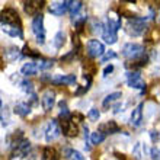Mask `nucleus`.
<instances>
[{"label":"nucleus","mask_w":160,"mask_h":160,"mask_svg":"<svg viewBox=\"0 0 160 160\" xmlns=\"http://www.w3.org/2000/svg\"><path fill=\"white\" fill-rule=\"evenodd\" d=\"M103 25V28H102V38L105 39L106 44H109V45H112V44H115L117 42V39H118V35H117V32H118V29L121 28V18L117 16V18H108L105 21V23H102Z\"/></svg>","instance_id":"f257e3e1"},{"label":"nucleus","mask_w":160,"mask_h":160,"mask_svg":"<svg viewBox=\"0 0 160 160\" xmlns=\"http://www.w3.org/2000/svg\"><path fill=\"white\" fill-rule=\"evenodd\" d=\"M0 23L22 28V19L19 16V13L16 12V9L13 8H6L0 12Z\"/></svg>","instance_id":"f03ea898"},{"label":"nucleus","mask_w":160,"mask_h":160,"mask_svg":"<svg viewBox=\"0 0 160 160\" xmlns=\"http://www.w3.org/2000/svg\"><path fill=\"white\" fill-rule=\"evenodd\" d=\"M127 32L131 35V37H140V35H143L147 29V25H146V19L144 18H132L128 21L127 23Z\"/></svg>","instance_id":"7ed1b4c3"},{"label":"nucleus","mask_w":160,"mask_h":160,"mask_svg":"<svg viewBox=\"0 0 160 160\" xmlns=\"http://www.w3.org/2000/svg\"><path fill=\"white\" fill-rule=\"evenodd\" d=\"M31 28H32V32L35 35V39L39 45L45 44V28H44V16L41 13L34 16L32 19V23H31Z\"/></svg>","instance_id":"20e7f679"},{"label":"nucleus","mask_w":160,"mask_h":160,"mask_svg":"<svg viewBox=\"0 0 160 160\" xmlns=\"http://www.w3.org/2000/svg\"><path fill=\"white\" fill-rule=\"evenodd\" d=\"M121 54L124 55L125 58H128V61H130V60L138 58V57H141L143 54H146V51H144L143 45L135 44V42H128V44H125V45L122 47Z\"/></svg>","instance_id":"39448f33"},{"label":"nucleus","mask_w":160,"mask_h":160,"mask_svg":"<svg viewBox=\"0 0 160 160\" xmlns=\"http://www.w3.org/2000/svg\"><path fill=\"white\" fill-rule=\"evenodd\" d=\"M60 124V130L66 137H76L77 132H79V128L74 122L72 121L70 117H66V118H60L58 121Z\"/></svg>","instance_id":"423d86ee"},{"label":"nucleus","mask_w":160,"mask_h":160,"mask_svg":"<svg viewBox=\"0 0 160 160\" xmlns=\"http://www.w3.org/2000/svg\"><path fill=\"white\" fill-rule=\"evenodd\" d=\"M127 84L132 89H141V92H146V82L138 72H128L127 73Z\"/></svg>","instance_id":"0eeeda50"},{"label":"nucleus","mask_w":160,"mask_h":160,"mask_svg":"<svg viewBox=\"0 0 160 160\" xmlns=\"http://www.w3.org/2000/svg\"><path fill=\"white\" fill-rule=\"evenodd\" d=\"M61 135V130H60V124H58V119H51L48 122V125L45 128V140L47 143H51V141H54L57 140Z\"/></svg>","instance_id":"6e6552de"},{"label":"nucleus","mask_w":160,"mask_h":160,"mask_svg":"<svg viewBox=\"0 0 160 160\" xmlns=\"http://www.w3.org/2000/svg\"><path fill=\"white\" fill-rule=\"evenodd\" d=\"M86 48H88V55L90 58H98L105 52V45L99 39H89Z\"/></svg>","instance_id":"1a4fd4ad"},{"label":"nucleus","mask_w":160,"mask_h":160,"mask_svg":"<svg viewBox=\"0 0 160 160\" xmlns=\"http://www.w3.org/2000/svg\"><path fill=\"white\" fill-rule=\"evenodd\" d=\"M55 105V92L52 89H45L41 95V106L45 112L52 111Z\"/></svg>","instance_id":"9d476101"},{"label":"nucleus","mask_w":160,"mask_h":160,"mask_svg":"<svg viewBox=\"0 0 160 160\" xmlns=\"http://www.w3.org/2000/svg\"><path fill=\"white\" fill-rule=\"evenodd\" d=\"M31 152V143L28 141L26 138L21 140L18 144L13 146V150H12V159L13 157H25L28 156V153Z\"/></svg>","instance_id":"9b49d317"},{"label":"nucleus","mask_w":160,"mask_h":160,"mask_svg":"<svg viewBox=\"0 0 160 160\" xmlns=\"http://www.w3.org/2000/svg\"><path fill=\"white\" fill-rule=\"evenodd\" d=\"M44 4H45L44 0H29L23 3V9L28 16H37L39 15V10L44 8Z\"/></svg>","instance_id":"f8f14e48"},{"label":"nucleus","mask_w":160,"mask_h":160,"mask_svg":"<svg viewBox=\"0 0 160 160\" xmlns=\"http://www.w3.org/2000/svg\"><path fill=\"white\" fill-rule=\"evenodd\" d=\"M48 10L54 16H63L64 13L68 10V0H64V2H51L50 6H48Z\"/></svg>","instance_id":"ddd939ff"},{"label":"nucleus","mask_w":160,"mask_h":160,"mask_svg":"<svg viewBox=\"0 0 160 160\" xmlns=\"http://www.w3.org/2000/svg\"><path fill=\"white\" fill-rule=\"evenodd\" d=\"M77 82V77L74 74H58L51 79V83L57 86H72Z\"/></svg>","instance_id":"4468645a"},{"label":"nucleus","mask_w":160,"mask_h":160,"mask_svg":"<svg viewBox=\"0 0 160 160\" xmlns=\"http://www.w3.org/2000/svg\"><path fill=\"white\" fill-rule=\"evenodd\" d=\"M147 61H148L147 54H143L141 57H138V58H134V60H130V61H127V63H125V67L130 68L131 72H137V68L144 67V66L147 64Z\"/></svg>","instance_id":"2eb2a0df"},{"label":"nucleus","mask_w":160,"mask_h":160,"mask_svg":"<svg viewBox=\"0 0 160 160\" xmlns=\"http://www.w3.org/2000/svg\"><path fill=\"white\" fill-rule=\"evenodd\" d=\"M3 55L9 63H15V61H18V60H21L22 57H23V55H22V51L19 50L18 47H9V48H6Z\"/></svg>","instance_id":"dca6fc26"},{"label":"nucleus","mask_w":160,"mask_h":160,"mask_svg":"<svg viewBox=\"0 0 160 160\" xmlns=\"http://www.w3.org/2000/svg\"><path fill=\"white\" fill-rule=\"evenodd\" d=\"M2 31H3L6 35L12 37V38L23 39V31H22V28H18V26H13V25H4V23H2Z\"/></svg>","instance_id":"f3484780"},{"label":"nucleus","mask_w":160,"mask_h":160,"mask_svg":"<svg viewBox=\"0 0 160 160\" xmlns=\"http://www.w3.org/2000/svg\"><path fill=\"white\" fill-rule=\"evenodd\" d=\"M119 130H121V127L117 124L115 121H108V122H103V124H101L99 125V130L102 134H115V132H119Z\"/></svg>","instance_id":"a211bd4d"},{"label":"nucleus","mask_w":160,"mask_h":160,"mask_svg":"<svg viewBox=\"0 0 160 160\" xmlns=\"http://www.w3.org/2000/svg\"><path fill=\"white\" fill-rule=\"evenodd\" d=\"M143 124V103H138L132 112H131V125L140 127Z\"/></svg>","instance_id":"6ab92c4d"},{"label":"nucleus","mask_w":160,"mask_h":160,"mask_svg":"<svg viewBox=\"0 0 160 160\" xmlns=\"http://www.w3.org/2000/svg\"><path fill=\"white\" fill-rule=\"evenodd\" d=\"M13 112L19 117H28L31 114V105L28 102H18L13 108Z\"/></svg>","instance_id":"aec40b11"},{"label":"nucleus","mask_w":160,"mask_h":160,"mask_svg":"<svg viewBox=\"0 0 160 160\" xmlns=\"http://www.w3.org/2000/svg\"><path fill=\"white\" fill-rule=\"evenodd\" d=\"M38 67L35 66L34 61H29V63H25L23 66H22L21 68V73H22V76H25V77H29V76H35V74H38Z\"/></svg>","instance_id":"412c9836"},{"label":"nucleus","mask_w":160,"mask_h":160,"mask_svg":"<svg viewBox=\"0 0 160 160\" xmlns=\"http://www.w3.org/2000/svg\"><path fill=\"white\" fill-rule=\"evenodd\" d=\"M121 98H122V93L121 92H112V93H109V95H108V96L103 99V102H102L103 109H108V108H111V106H112V103H114V102H118Z\"/></svg>","instance_id":"4be33fe9"},{"label":"nucleus","mask_w":160,"mask_h":160,"mask_svg":"<svg viewBox=\"0 0 160 160\" xmlns=\"http://www.w3.org/2000/svg\"><path fill=\"white\" fill-rule=\"evenodd\" d=\"M60 156L57 150L52 147H44L42 148V154H41V160H58Z\"/></svg>","instance_id":"5701e85b"},{"label":"nucleus","mask_w":160,"mask_h":160,"mask_svg":"<svg viewBox=\"0 0 160 160\" xmlns=\"http://www.w3.org/2000/svg\"><path fill=\"white\" fill-rule=\"evenodd\" d=\"M63 156L67 157L68 160H84L83 154H82L79 150H74V148H64Z\"/></svg>","instance_id":"b1692460"},{"label":"nucleus","mask_w":160,"mask_h":160,"mask_svg":"<svg viewBox=\"0 0 160 160\" xmlns=\"http://www.w3.org/2000/svg\"><path fill=\"white\" fill-rule=\"evenodd\" d=\"M35 66L38 67V70H48V68H51L54 66V61L50 58H41V57H39V58L35 61Z\"/></svg>","instance_id":"393cba45"},{"label":"nucleus","mask_w":160,"mask_h":160,"mask_svg":"<svg viewBox=\"0 0 160 160\" xmlns=\"http://www.w3.org/2000/svg\"><path fill=\"white\" fill-rule=\"evenodd\" d=\"M66 44V34H64L63 31H58L57 34H55L54 39H52V45L55 48H61V47Z\"/></svg>","instance_id":"a878e982"},{"label":"nucleus","mask_w":160,"mask_h":160,"mask_svg":"<svg viewBox=\"0 0 160 160\" xmlns=\"http://www.w3.org/2000/svg\"><path fill=\"white\" fill-rule=\"evenodd\" d=\"M105 138H106V135L102 134L101 131H98V130L95 131V132H92V134H90V143L95 144V146L103 143V141H105Z\"/></svg>","instance_id":"bb28decb"},{"label":"nucleus","mask_w":160,"mask_h":160,"mask_svg":"<svg viewBox=\"0 0 160 160\" xmlns=\"http://www.w3.org/2000/svg\"><path fill=\"white\" fill-rule=\"evenodd\" d=\"M83 8V2H80V0H76V2H68V12L72 13L73 16L74 15H79L80 9Z\"/></svg>","instance_id":"cd10ccee"},{"label":"nucleus","mask_w":160,"mask_h":160,"mask_svg":"<svg viewBox=\"0 0 160 160\" xmlns=\"http://www.w3.org/2000/svg\"><path fill=\"white\" fill-rule=\"evenodd\" d=\"M19 84H21L22 90H23L25 93H28V95L34 93V83H32L31 80H21V82H19Z\"/></svg>","instance_id":"c85d7f7f"},{"label":"nucleus","mask_w":160,"mask_h":160,"mask_svg":"<svg viewBox=\"0 0 160 160\" xmlns=\"http://www.w3.org/2000/svg\"><path fill=\"white\" fill-rule=\"evenodd\" d=\"M102 28H103V25L98 19H92L90 21V31L93 34H102Z\"/></svg>","instance_id":"c756f323"},{"label":"nucleus","mask_w":160,"mask_h":160,"mask_svg":"<svg viewBox=\"0 0 160 160\" xmlns=\"http://www.w3.org/2000/svg\"><path fill=\"white\" fill-rule=\"evenodd\" d=\"M83 67L86 68V74H89V76H93L98 70V66L95 63H92V61H86L83 64Z\"/></svg>","instance_id":"7c9ffc66"},{"label":"nucleus","mask_w":160,"mask_h":160,"mask_svg":"<svg viewBox=\"0 0 160 160\" xmlns=\"http://www.w3.org/2000/svg\"><path fill=\"white\" fill-rule=\"evenodd\" d=\"M88 118L90 119V121H93V122L99 121V118H101V111L98 109V108H92V109L89 111Z\"/></svg>","instance_id":"2f4dec72"},{"label":"nucleus","mask_w":160,"mask_h":160,"mask_svg":"<svg viewBox=\"0 0 160 160\" xmlns=\"http://www.w3.org/2000/svg\"><path fill=\"white\" fill-rule=\"evenodd\" d=\"M112 58H117V52H115V51H112V50L105 51V52L101 55V61H102V63H106V61H109V60H112Z\"/></svg>","instance_id":"473e14b6"},{"label":"nucleus","mask_w":160,"mask_h":160,"mask_svg":"<svg viewBox=\"0 0 160 160\" xmlns=\"http://www.w3.org/2000/svg\"><path fill=\"white\" fill-rule=\"evenodd\" d=\"M150 138H152V141H153L154 144L159 143V131H157V130L150 131Z\"/></svg>","instance_id":"72a5a7b5"},{"label":"nucleus","mask_w":160,"mask_h":160,"mask_svg":"<svg viewBox=\"0 0 160 160\" xmlns=\"http://www.w3.org/2000/svg\"><path fill=\"white\" fill-rule=\"evenodd\" d=\"M89 89H90V86H89V84H86V86H82V88H79L76 92H74V95H76V96H80V95H83V93L88 92Z\"/></svg>","instance_id":"f704fd0d"},{"label":"nucleus","mask_w":160,"mask_h":160,"mask_svg":"<svg viewBox=\"0 0 160 160\" xmlns=\"http://www.w3.org/2000/svg\"><path fill=\"white\" fill-rule=\"evenodd\" d=\"M150 156H152L153 160H159V148L154 146V147H152V150H150Z\"/></svg>","instance_id":"c9c22d12"},{"label":"nucleus","mask_w":160,"mask_h":160,"mask_svg":"<svg viewBox=\"0 0 160 160\" xmlns=\"http://www.w3.org/2000/svg\"><path fill=\"white\" fill-rule=\"evenodd\" d=\"M114 72V66H112V64H109V66H106L105 68H103V76H109L111 73Z\"/></svg>","instance_id":"e433bc0d"},{"label":"nucleus","mask_w":160,"mask_h":160,"mask_svg":"<svg viewBox=\"0 0 160 160\" xmlns=\"http://www.w3.org/2000/svg\"><path fill=\"white\" fill-rule=\"evenodd\" d=\"M134 154H135V157H137V159H140V156H141V154H140V143L137 144V146H135V148H134Z\"/></svg>","instance_id":"4c0bfd02"},{"label":"nucleus","mask_w":160,"mask_h":160,"mask_svg":"<svg viewBox=\"0 0 160 160\" xmlns=\"http://www.w3.org/2000/svg\"><path fill=\"white\" fill-rule=\"evenodd\" d=\"M0 108H2V101H0Z\"/></svg>","instance_id":"58836bf2"}]
</instances>
